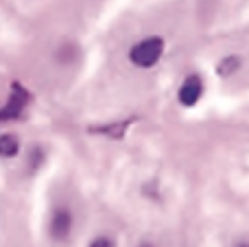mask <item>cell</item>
<instances>
[{
  "label": "cell",
  "mask_w": 249,
  "mask_h": 247,
  "mask_svg": "<svg viewBox=\"0 0 249 247\" xmlns=\"http://www.w3.org/2000/svg\"><path fill=\"white\" fill-rule=\"evenodd\" d=\"M140 247H153V245H151V243H142Z\"/></svg>",
  "instance_id": "obj_8"
},
{
  "label": "cell",
  "mask_w": 249,
  "mask_h": 247,
  "mask_svg": "<svg viewBox=\"0 0 249 247\" xmlns=\"http://www.w3.org/2000/svg\"><path fill=\"white\" fill-rule=\"evenodd\" d=\"M238 66H241V59H238V57H225L223 61H219L216 72H219L221 77H230V74H234L238 70Z\"/></svg>",
  "instance_id": "obj_6"
},
{
  "label": "cell",
  "mask_w": 249,
  "mask_h": 247,
  "mask_svg": "<svg viewBox=\"0 0 249 247\" xmlns=\"http://www.w3.org/2000/svg\"><path fill=\"white\" fill-rule=\"evenodd\" d=\"M24 105H26V94L20 90V88H16V90H13V96L9 99V103H7V107L0 112V118H13V116H18V114L24 109Z\"/></svg>",
  "instance_id": "obj_4"
},
{
  "label": "cell",
  "mask_w": 249,
  "mask_h": 247,
  "mask_svg": "<svg viewBox=\"0 0 249 247\" xmlns=\"http://www.w3.org/2000/svg\"><path fill=\"white\" fill-rule=\"evenodd\" d=\"M90 247H116V243H114L109 236H99V239L92 241Z\"/></svg>",
  "instance_id": "obj_7"
},
{
  "label": "cell",
  "mask_w": 249,
  "mask_h": 247,
  "mask_svg": "<svg viewBox=\"0 0 249 247\" xmlns=\"http://www.w3.org/2000/svg\"><path fill=\"white\" fill-rule=\"evenodd\" d=\"M164 53V39L162 37H146L142 42H138L136 46L129 51V59L131 64H136L138 68H151L160 61Z\"/></svg>",
  "instance_id": "obj_1"
},
{
  "label": "cell",
  "mask_w": 249,
  "mask_h": 247,
  "mask_svg": "<svg viewBox=\"0 0 249 247\" xmlns=\"http://www.w3.org/2000/svg\"><path fill=\"white\" fill-rule=\"evenodd\" d=\"M241 247H249V245H241Z\"/></svg>",
  "instance_id": "obj_9"
},
{
  "label": "cell",
  "mask_w": 249,
  "mask_h": 247,
  "mask_svg": "<svg viewBox=\"0 0 249 247\" xmlns=\"http://www.w3.org/2000/svg\"><path fill=\"white\" fill-rule=\"evenodd\" d=\"M20 151V140L13 134H2L0 136V156L2 158H13Z\"/></svg>",
  "instance_id": "obj_5"
},
{
  "label": "cell",
  "mask_w": 249,
  "mask_h": 247,
  "mask_svg": "<svg viewBox=\"0 0 249 247\" xmlns=\"http://www.w3.org/2000/svg\"><path fill=\"white\" fill-rule=\"evenodd\" d=\"M70 230H72V214L66 208L55 210V214L51 217V226H48V232L55 241H64L68 239Z\"/></svg>",
  "instance_id": "obj_3"
},
{
  "label": "cell",
  "mask_w": 249,
  "mask_h": 247,
  "mask_svg": "<svg viewBox=\"0 0 249 247\" xmlns=\"http://www.w3.org/2000/svg\"><path fill=\"white\" fill-rule=\"evenodd\" d=\"M203 94V81L197 74H190V77L184 79V83L179 86V92H177V99H179L181 105L186 107H193Z\"/></svg>",
  "instance_id": "obj_2"
}]
</instances>
